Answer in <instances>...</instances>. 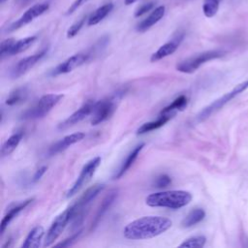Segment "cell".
Instances as JSON below:
<instances>
[{
  "mask_svg": "<svg viewBox=\"0 0 248 248\" xmlns=\"http://www.w3.org/2000/svg\"><path fill=\"white\" fill-rule=\"evenodd\" d=\"M172 222L162 216H143L129 223L123 230L124 237L131 240L148 239L168 231Z\"/></svg>",
  "mask_w": 248,
  "mask_h": 248,
  "instance_id": "cell-1",
  "label": "cell"
},
{
  "mask_svg": "<svg viewBox=\"0 0 248 248\" xmlns=\"http://www.w3.org/2000/svg\"><path fill=\"white\" fill-rule=\"evenodd\" d=\"M192 201V195L184 190H170L152 193L145 199V203L151 207H167L178 209Z\"/></svg>",
  "mask_w": 248,
  "mask_h": 248,
  "instance_id": "cell-2",
  "label": "cell"
},
{
  "mask_svg": "<svg viewBox=\"0 0 248 248\" xmlns=\"http://www.w3.org/2000/svg\"><path fill=\"white\" fill-rule=\"evenodd\" d=\"M63 98L62 94H46L21 114V119H38L46 116Z\"/></svg>",
  "mask_w": 248,
  "mask_h": 248,
  "instance_id": "cell-3",
  "label": "cell"
},
{
  "mask_svg": "<svg viewBox=\"0 0 248 248\" xmlns=\"http://www.w3.org/2000/svg\"><path fill=\"white\" fill-rule=\"evenodd\" d=\"M105 184L97 183L88 188L82 196L73 204L74 206V216H73V225L75 227H78L79 224L83 220V216L85 214V209L87 206L95 200V198L104 190Z\"/></svg>",
  "mask_w": 248,
  "mask_h": 248,
  "instance_id": "cell-4",
  "label": "cell"
},
{
  "mask_svg": "<svg viewBox=\"0 0 248 248\" xmlns=\"http://www.w3.org/2000/svg\"><path fill=\"white\" fill-rule=\"evenodd\" d=\"M224 54L225 52L223 50H207L180 61L176 65V70L181 73L192 74L205 62L222 57Z\"/></svg>",
  "mask_w": 248,
  "mask_h": 248,
  "instance_id": "cell-5",
  "label": "cell"
},
{
  "mask_svg": "<svg viewBox=\"0 0 248 248\" xmlns=\"http://www.w3.org/2000/svg\"><path fill=\"white\" fill-rule=\"evenodd\" d=\"M74 216V206L73 204L66 208L62 213H60L50 225L48 231L46 232V235L45 238L44 246H50L62 233L66 226L70 221H72Z\"/></svg>",
  "mask_w": 248,
  "mask_h": 248,
  "instance_id": "cell-6",
  "label": "cell"
},
{
  "mask_svg": "<svg viewBox=\"0 0 248 248\" xmlns=\"http://www.w3.org/2000/svg\"><path fill=\"white\" fill-rule=\"evenodd\" d=\"M248 88V79L237 84L232 91L224 94L222 97H220L219 99L215 100L213 103H211L209 106H207L206 108H204L197 116V120L198 121H202L205 120L206 118H208L212 113H214L215 111L219 110L222 107H224L227 103H229L232 99H233L236 95H238L239 93H241L242 91H244L245 89Z\"/></svg>",
  "mask_w": 248,
  "mask_h": 248,
  "instance_id": "cell-7",
  "label": "cell"
},
{
  "mask_svg": "<svg viewBox=\"0 0 248 248\" xmlns=\"http://www.w3.org/2000/svg\"><path fill=\"white\" fill-rule=\"evenodd\" d=\"M101 164V158L100 157H95L88 161L82 168L79 175L78 176L77 180L73 184V186L67 191L66 197L71 198L75 196L82 187H84L92 178L94 175L97 168Z\"/></svg>",
  "mask_w": 248,
  "mask_h": 248,
  "instance_id": "cell-8",
  "label": "cell"
},
{
  "mask_svg": "<svg viewBox=\"0 0 248 248\" xmlns=\"http://www.w3.org/2000/svg\"><path fill=\"white\" fill-rule=\"evenodd\" d=\"M92 58V54L90 50L84 51V52H78L72 56H70L68 59L60 63L58 66H56L50 73L51 76H59L62 74H67L74 69L81 66L85 62L89 61Z\"/></svg>",
  "mask_w": 248,
  "mask_h": 248,
  "instance_id": "cell-9",
  "label": "cell"
},
{
  "mask_svg": "<svg viewBox=\"0 0 248 248\" xmlns=\"http://www.w3.org/2000/svg\"><path fill=\"white\" fill-rule=\"evenodd\" d=\"M49 8V5L47 3H40L36 4L32 7H30L19 18H17L16 21L11 23L7 29L6 32H13L16 31L24 25L30 23L32 20H34L39 16L43 15L45 12H46Z\"/></svg>",
  "mask_w": 248,
  "mask_h": 248,
  "instance_id": "cell-10",
  "label": "cell"
},
{
  "mask_svg": "<svg viewBox=\"0 0 248 248\" xmlns=\"http://www.w3.org/2000/svg\"><path fill=\"white\" fill-rule=\"evenodd\" d=\"M115 108H116V106H115L114 100L111 98L95 102L94 108L92 111L91 124L98 125L108 120L113 114Z\"/></svg>",
  "mask_w": 248,
  "mask_h": 248,
  "instance_id": "cell-11",
  "label": "cell"
},
{
  "mask_svg": "<svg viewBox=\"0 0 248 248\" xmlns=\"http://www.w3.org/2000/svg\"><path fill=\"white\" fill-rule=\"evenodd\" d=\"M46 51H47V49L45 48V49H43V50H41V51H39L35 54H32L30 56L24 57L21 60H19L15 65V67L12 69L11 76L14 78H17L20 76H22L23 74H25L26 72H28L31 68H33L46 54Z\"/></svg>",
  "mask_w": 248,
  "mask_h": 248,
  "instance_id": "cell-12",
  "label": "cell"
},
{
  "mask_svg": "<svg viewBox=\"0 0 248 248\" xmlns=\"http://www.w3.org/2000/svg\"><path fill=\"white\" fill-rule=\"evenodd\" d=\"M95 102L92 100H88L86 103H84L78 110H76L74 113H72L68 118H66L64 121L58 124V129L64 130L67 129L81 120H83L85 117H87L89 114L92 113L94 108Z\"/></svg>",
  "mask_w": 248,
  "mask_h": 248,
  "instance_id": "cell-13",
  "label": "cell"
},
{
  "mask_svg": "<svg viewBox=\"0 0 248 248\" xmlns=\"http://www.w3.org/2000/svg\"><path fill=\"white\" fill-rule=\"evenodd\" d=\"M184 38V34L183 33H178L176 36H174L172 38L171 41L164 44L163 46H161L150 57V61L151 62H156L159 61L170 54H172L179 46V45L181 44L182 40Z\"/></svg>",
  "mask_w": 248,
  "mask_h": 248,
  "instance_id": "cell-14",
  "label": "cell"
},
{
  "mask_svg": "<svg viewBox=\"0 0 248 248\" xmlns=\"http://www.w3.org/2000/svg\"><path fill=\"white\" fill-rule=\"evenodd\" d=\"M84 137H85V135L82 132H77V133L68 135V136L64 137L63 139L59 140L58 141H56L55 143H53L48 148L47 154L49 156H52V155H55L57 153H60L62 151H64L65 149H67L68 147H70L71 145L75 144L76 142L83 140Z\"/></svg>",
  "mask_w": 248,
  "mask_h": 248,
  "instance_id": "cell-15",
  "label": "cell"
},
{
  "mask_svg": "<svg viewBox=\"0 0 248 248\" xmlns=\"http://www.w3.org/2000/svg\"><path fill=\"white\" fill-rule=\"evenodd\" d=\"M33 201H34V198H30V199H27V200H25L23 202L15 203V204H13L9 208V210L6 212V214L4 215V217H3L2 221H1V225H0V232H1V234L4 233L5 230L9 226V224L18 215V213L20 211H22L25 207H27Z\"/></svg>",
  "mask_w": 248,
  "mask_h": 248,
  "instance_id": "cell-16",
  "label": "cell"
},
{
  "mask_svg": "<svg viewBox=\"0 0 248 248\" xmlns=\"http://www.w3.org/2000/svg\"><path fill=\"white\" fill-rule=\"evenodd\" d=\"M117 198V190H111L103 200V202H101L97 212H96V215L92 221V224H91V227H90V230H94L98 224L100 223V221L102 220V218L104 217V215L108 212V210L110 208V206L113 204V202H115Z\"/></svg>",
  "mask_w": 248,
  "mask_h": 248,
  "instance_id": "cell-17",
  "label": "cell"
},
{
  "mask_svg": "<svg viewBox=\"0 0 248 248\" xmlns=\"http://www.w3.org/2000/svg\"><path fill=\"white\" fill-rule=\"evenodd\" d=\"M166 8L165 6H159L157 7L147 17H145L143 20H141L136 27L138 32H145L150 27H152L154 24H156L165 15Z\"/></svg>",
  "mask_w": 248,
  "mask_h": 248,
  "instance_id": "cell-18",
  "label": "cell"
},
{
  "mask_svg": "<svg viewBox=\"0 0 248 248\" xmlns=\"http://www.w3.org/2000/svg\"><path fill=\"white\" fill-rule=\"evenodd\" d=\"M144 147V143L140 142L139 144H137L131 151L130 153L127 155L126 159L123 161L120 169L116 171V173L113 175V179H119L121 176H123L126 171L131 168V166L134 164V162L136 161V159L138 158L139 154L140 153V151L142 150V148Z\"/></svg>",
  "mask_w": 248,
  "mask_h": 248,
  "instance_id": "cell-19",
  "label": "cell"
},
{
  "mask_svg": "<svg viewBox=\"0 0 248 248\" xmlns=\"http://www.w3.org/2000/svg\"><path fill=\"white\" fill-rule=\"evenodd\" d=\"M45 231L42 226H37L33 228L27 234L25 240L21 244V248H37L43 239Z\"/></svg>",
  "mask_w": 248,
  "mask_h": 248,
  "instance_id": "cell-20",
  "label": "cell"
},
{
  "mask_svg": "<svg viewBox=\"0 0 248 248\" xmlns=\"http://www.w3.org/2000/svg\"><path fill=\"white\" fill-rule=\"evenodd\" d=\"M175 114H160L159 117L156 120L150 121V122H146L144 124H142L138 130H137V134L138 135H143L146 134L148 132H151L153 130L159 129L162 126H164L170 118H172Z\"/></svg>",
  "mask_w": 248,
  "mask_h": 248,
  "instance_id": "cell-21",
  "label": "cell"
},
{
  "mask_svg": "<svg viewBox=\"0 0 248 248\" xmlns=\"http://www.w3.org/2000/svg\"><path fill=\"white\" fill-rule=\"evenodd\" d=\"M22 137H23L22 131H18V132L13 134L12 136H10L5 140V142L3 143L2 147H1V156L5 157V156L10 155L17 147Z\"/></svg>",
  "mask_w": 248,
  "mask_h": 248,
  "instance_id": "cell-22",
  "label": "cell"
},
{
  "mask_svg": "<svg viewBox=\"0 0 248 248\" xmlns=\"http://www.w3.org/2000/svg\"><path fill=\"white\" fill-rule=\"evenodd\" d=\"M113 9V4L111 2L107 3L101 7H99L97 10L94 11V13L91 14V16L87 19V24L89 26L96 25L100 21H102Z\"/></svg>",
  "mask_w": 248,
  "mask_h": 248,
  "instance_id": "cell-23",
  "label": "cell"
},
{
  "mask_svg": "<svg viewBox=\"0 0 248 248\" xmlns=\"http://www.w3.org/2000/svg\"><path fill=\"white\" fill-rule=\"evenodd\" d=\"M28 97V89L26 86H21L14 89L6 99L7 106H16L23 103Z\"/></svg>",
  "mask_w": 248,
  "mask_h": 248,
  "instance_id": "cell-24",
  "label": "cell"
},
{
  "mask_svg": "<svg viewBox=\"0 0 248 248\" xmlns=\"http://www.w3.org/2000/svg\"><path fill=\"white\" fill-rule=\"evenodd\" d=\"M205 217V212L202 208H194L192 209L187 215L186 217H184V219L181 222V225L183 228H190L195 226L196 224L200 223L201 221H202Z\"/></svg>",
  "mask_w": 248,
  "mask_h": 248,
  "instance_id": "cell-25",
  "label": "cell"
},
{
  "mask_svg": "<svg viewBox=\"0 0 248 248\" xmlns=\"http://www.w3.org/2000/svg\"><path fill=\"white\" fill-rule=\"evenodd\" d=\"M188 104V98L185 95H180L175 98L171 104L164 108L160 114H176V111L183 110Z\"/></svg>",
  "mask_w": 248,
  "mask_h": 248,
  "instance_id": "cell-26",
  "label": "cell"
},
{
  "mask_svg": "<svg viewBox=\"0 0 248 248\" xmlns=\"http://www.w3.org/2000/svg\"><path fill=\"white\" fill-rule=\"evenodd\" d=\"M36 39H37L36 36H30V37H26L18 41H16L9 52V56L23 52L24 50L29 48V46H31V45L36 41Z\"/></svg>",
  "mask_w": 248,
  "mask_h": 248,
  "instance_id": "cell-27",
  "label": "cell"
},
{
  "mask_svg": "<svg viewBox=\"0 0 248 248\" xmlns=\"http://www.w3.org/2000/svg\"><path fill=\"white\" fill-rule=\"evenodd\" d=\"M220 1L221 0H204L202 12L206 17H212L217 14Z\"/></svg>",
  "mask_w": 248,
  "mask_h": 248,
  "instance_id": "cell-28",
  "label": "cell"
},
{
  "mask_svg": "<svg viewBox=\"0 0 248 248\" xmlns=\"http://www.w3.org/2000/svg\"><path fill=\"white\" fill-rule=\"evenodd\" d=\"M206 242V238L203 235H196V236H191L184 240L179 246L180 247H203Z\"/></svg>",
  "mask_w": 248,
  "mask_h": 248,
  "instance_id": "cell-29",
  "label": "cell"
},
{
  "mask_svg": "<svg viewBox=\"0 0 248 248\" xmlns=\"http://www.w3.org/2000/svg\"><path fill=\"white\" fill-rule=\"evenodd\" d=\"M86 19H88L87 18V15H84L79 19H78L75 23H73L70 26V28L68 29V31H67V38L70 39V38L75 37L79 32V30L82 28V26H83V24H84Z\"/></svg>",
  "mask_w": 248,
  "mask_h": 248,
  "instance_id": "cell-30",
  "label": "cell"
},
{
  "mask_svg": "<svg viewBox=\"0 0 248 248\" xmlns=\"http://www.w3.org/2000/svg\"><path fill=\"white\" fill-rule=\"evenodd\" d=\"M15 42H16V40L13 39V38H9V39H6V40L2 41V43L0 45L1 59H4L5 57L9 56V52H10L13 45L15 44Z\"/></svg>",
  "mask_w": 248,
  "mask_h": 248,
  "instance_id": "cell-31",
  "label": "cell"
},
{
  "mask_svg": "<svg viewBox=\"0 0 248 248\" xmlns=\"http://www.w3.org/2000/svg\"><path fill=\"white\" fill-rule=\"evenodd\" d=\"M171 183V179L168 174H161L155 180V186L158 188H164Z\"/></svg>",
  "mask_w": 248,
  "mask_h": 248,
  "instance_id": "cell-32",
  "label": "cell"
},
{
  "mask_svg": "<svg viewBox=\"0 0 248 248\" xmlns=\"http://www.w3.org/2000/svg\"><path fill=\"white\" fill-rule=\"evenodd\" d=\"M154 7V2H148V3H145L143 5H141L140 7H139L137 9V11L135 12V16L136 17H139L144 14H146L147 12H149L150 10H152Z\"/></svg>",
  "mask_w": 248,
  "mask_h": 248,
  "instance_id": "cell-33",
  "label": "cell"
},
{
  "mask_svg": "<svg viewBox=\"0 0 248 248\" xmlns=\"http://www.w3.org/2000/svg\"><path fill=\"white\" fill-rule=\"evenodd\" d=\"M80 233H81V231H78V232L72 234L70 237L66 238V239L63 240L62 242L57 243L55 246H56V247H68V246H70L71 244H73V243L78 239V237L80 235Z\"/></svg>",
  "mask_w": 248,
  "mask_h": 248,
  "instance_id": "cell-34",
  "label": "cell"
},
{
  "mask_svg": "<svg viewBox=\"0 0 248 248\" xmlns=\"http://www.w3.org/2000/svg\"><path fill=\"white\" fill-rule=\"evenodd\" d=\"M88 0H75L73 2V4H71V6L68 8L67 12H66V15H71L73 14L76 10H78V8H79L82 4H84L85 2H87Z\"/></svg>",
  "mask_w": 248,
  "mask_h": 248,
  "instance_id": "cell-35",
  "label": "cell"
},
{
  "mask_svg": "<svg viewBox=\"0 0 248 248\" xmlns=\"http://www.w3.org/2000/svg\"><path fill=\"white\" fill-rule=\"evenodd\" d=\"M46 170H47V167H46V166H43V167L39 168V169L35 171V173H34V175H33V177H32V182H37L38 180H40L41 177H42V176L45 174V172L46 171Z\"/></svg>",
  "mask_w": 248,
  "mask_h": 248,
  "instance_id": "cell-36",
  "label": "cell"
},
{
  "mask_svg": "<svg viewBox=\"0 0 248 248\" xmlns=\"http://www.w3.org/2000/svg\"><path fill=\"white\" fill-rule=\"evenodd\" d=\"M137 0H124V3L125 5H131L133 3H135Z\"/></svg>",
  "mask_w": 248,
  "mask_h": 248,
  "instance_id": "cell-37",
  "label": "cell"
},
{
  "mask_svg": "<svg viewBox=\"0 0 248 248\" xmlns=\"http://www.w3.org/2000/svg\"><path fill=\"white\" fill-rule=\"evenodd\" d=\"M5 1H7V0H0V2H1V3H4Z\"/></svg>",
  "mask_w": 248,
  "mask_h": 248,
  "instance_id": "cell-38",
  "label": "cell"
}]
</instances>
